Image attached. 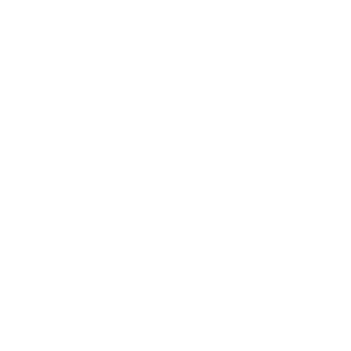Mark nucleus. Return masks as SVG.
Instances as JSON below:
<instances>
[]
</instances>
